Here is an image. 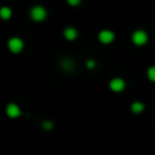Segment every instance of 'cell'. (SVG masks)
Wrapping results in <instances>:
<instances>
[{
  "mask_svg": "<svg viewBox=\"0 0 155 155\" xmlns=\"http://www.w3.org/2000/svg\"><path fill=\"white\" fill-rule=\"evenodd\" d=\"M109 86H110V88H112L113 91L120 93V91H123L124 88H125V82H124L123 79H120V78H114V79L110 80Z\"/></svg>",
  "mask_w": 155,
  "mask_h": 155,
  "instance_id": "obj_4",
  "label": "cell"
},
{
  "mask_svg": "<svg viewBox=\"0 0 155 155\" xmlns=\"http://www.w3.org/2000/svg\"><path fill=\"white\" fill-rule=\"evenodd\" d=\"M8 48H10V51L14 52V53H19V52L23 49V41L18 37L10 38V41H8Z\"/></svg>",
  "mask_w": 155,
  "mask_h": 155,
  "instance_id": "obj_3",
  "label": "cell"
},
{
  "mask_svg": "<svg viewBox=\"0 0 155 155\" xmlns=\"http://www.w3.org/2000/svg\"><path fill=\"white\" fill-rule=\"evenodd\" d=\"M7 114H8V117L15 118V117H18V116L21 114V109H19L15 104H10L7 106Z\"/></svg>",
  "mask_w": 155,
  "mask_h": 155,
  "instance_id": "obj_6",
  "label": "cell"
},
{
  "mask_svg": "<svg viewBox=\"0 0 155 155\" xmlns=\"http://www.w3.org/2000/svg\"><path fill=\"white\" fill-rule=\"evenodd\" d=\"M11 15H12V12H11V10L8 7H3L2 10H0V16H2L3 19H10Z\"/></svg>",
  "mask_w": 155,
  "mask_h": 155,
  "instance_id": "obj_10",
  "label": "cell"
},
{
  "mask_svg": "<svg viewBox=\"0 0 155 155\" xmlns=\"http://www.w3.org/2000/svg\"><path fill=\"white\" fill-rule=\"evenodd\" d=\"M98 38L102 44H109L114 40V34H113V31H110V30H102L98 34Z\"/></svg>",
  "mask_w": 155,
  "mask_h": 155,
  "instance_id": "obj_5",
  "label": "cell"
},
{
  "mask_svg": "<svg viewBox=\"0 0 155 155\" xmlns=\"http://www.w3.org/2000/svg\"><path fill=\"white\" fill-rule=\"evenodd\" d=\"M61 67L64 68V70H67V71H71L74 68V63L71 61L68 57H65V59L61 60Z\"/></svg>",
  "mask_w": 155,
  "mask_h": 155,
  "instance_id": "obj_9",
  "label": "cell"
},
{
  "mask_svg": "<svg viewBox=\"0 0 155 155\" xmlns=\"http://www.w3.org/2000/svg\"><path fill=\"white\" fill-rule=\"evenodd\" d=\"M147 38H148L147 33L143 31V30H136V31L132 34V41H134V44L137 46L144 45V44L147 42Z\"/></svg>",
  "mask_w": 155,
  "mask_h": 155,
  "instance_id": "obj_2",
  "label": "cell"
},
{
  "mask_svg": "<svg viewBox=\"0 0 155 155\" xmlns=\"http://www.w3.org/2000/svg\"><path fill=\"white\" fill-rule=\"evenodd\" d=\"M86 65H87L88 68H94V67H95V63H94L93 60H88V61L86 63Z\"/></svg>",
  "mask_w": 155,
  "mask_h": 155,
  "instance_id": "obj_14",
  "label": "cell"
},
{
  "mask_svg": "<svg viewBox=\"0 0 155 155\" xmlns=\"http://www.w3.org/2000/svg\"><path fill=\"white\" fill-rule=\"evenodd\" d=\"M68 3H70L71 5H78V4H80V2H82V0H67Z\"/></svg>",
  "mask_w": 155,
  "mask_h": 155,
  "instance_id": "obj_13",
  "label": "cell"
},
{
  "mask_svg": "<svg viewBox=\"0 0 155 155\" xmlns=\"http://www.w3.org/2000/svg\"><path fill=\"white\" fill-rule=\"evenodd\" d=\"M42 127H44V128H46V129H51L52 127H53V124H52L51 121H45V123L42 124Z\"/></svg>",
  "mask_w": 155,
  "mask_h": 155,
  "instance_id": "obj_12",
  "label": "cell"
},
{
  "mask_svg": "<svg viewBox=\"0 0 155 155\" xmlns=\"http://www.w3.org/2000/svg\"><path fill=\"white\" fill-rule=\"evenodd\" d=\"M147 75H148V79H150V80H153V82H155V67L148 68V72H147Z\"/></svg>",
  "mask_w": 155,
  "mask_h": 155,
  "instance_id": "obj_11",
  "label": "cell"
},
{
  "mask_svg": "<svg viewBox=\"0 0 155 155\" xmlns=\"http://www.w3.org/2000/svg\"><path fill=\"white\" fill-rule=\"evenodd\" d=\"M131 109L134 113H142L143 110H144V105H143L142 102H134V104L131 105Z\"/></svg>",
  "mask_w": 155,
  "mask_h": 155,
  "instance_id": "obj_8",
  "label": "cell"
},
{
  "mask_svg": "<svg viewBox=\"0 0 155 155\" xmlns=\"http://www.w3.org/2000/svg\"><path fill=\"white\" fill-rule=\"evenodd\" d=\"M30 15H31L33 21L41 22V21H44V19L46 18V10L44 7H41V5H37V7H33L31 8V12H30Z\"/></svg>",
  "mask_w": 155,
  "mask_h": 155,
  "instance_id": "obj_1",
  "label": "cell"
},
{
  "mask_svg": "<svg viewBox=\"0 0 155 155\" xmlns=\"http://www.w3.org/2000/svg\"><path fill=\"white\" fill-rule=\"evenodd\" d=\"M64 37L67 38V40H75L78 37V31L76 29H74V27H67V29L64 30Z\"/></svg>",
  "mask_w": 155,
  "mask_h": 155,
  "instance_id": "obj_7",
  "label": "cell"
}]
</instances>
